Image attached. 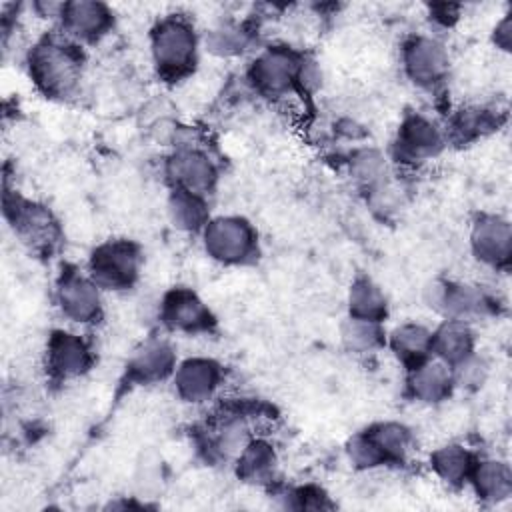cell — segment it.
<instances>
[{"label": "cell", "mask_w": 512, "mask_h": 512, "mask_svg": "<svg viewBox=\"0 0 512 512\" xmlns=\"http://www.w3.org/2000/svg\"><path fill=\"white\" fill-rule=\"evenodd\" d=\"M348 316L384 322L388 316V300L382 288L368 276H358L348 288Z\"/></svg>", "instance_id": "obj_28"}, {"label": "cell", "mask_w": 512, "mask_h": 512, "mask_svg": "<svg viewBox=\"0 0 512 512\" xmlns=\"http://www.w3.org/2000/svg\"><path fill=\"white\" fill-rule=\"evenodd\" d=\"M142 268V250L136 242L114 238L98 244L88 258V274L100 290L122 292L136 284Z\"/></svg>", "instance_id": "obj_5"}, {"label": "cell", "mask_w": 512, "mask_h": 512, "mask_svg": "<svg viewBox=\"0 0 512 512\" xmlns=\"http://www.w3.org/2000/svg\"><path fill=\"white\" fill-rule=\"evenodd\" d=\"M252 438L254 436H252L248 418L242 416L240 412H232L216 424L214 434L208 440V448L212 456L234 464V460L240 456V452L246 448V444Z\"/></svg>", "instance_id": "obj_25"}, {"label": "cell", "mask_w": 512, "mask_h": 512, "mask_svg": "<svg viewBox=\"0 0 512 512\" xmlns=\"http://www.w3.org/2000/svg\"><path fill=\"white\" fill-rule=\"evenodd\" d=\"M430 18L442 26H450L458 18V6L434 4V6H430Z\"/></svg>", "instance_id": "obj_36"}, {"label": "cell", "mask_w": 512, "mask_h": 512, "mask_svg": "<svg viewBox=\"0 0 512 512\" xmlns=\"http://www.w3.org/2000/svg\"><path fill=\"white\" fill-rule=\"evenodd\" d=\"M424 300L428 308L438 312L442 318L464 322L488 316L498 306L482 286L456 280H432L424 288Z\"/></svg>", "instance_id": "obj_7"}, {"label": "cell", "mask_w": 512, "mask_h": 512, "mask_svg": "<svg viewBox=\"0 0 512 512\" xmlns=\"http://www.w3.org/2000/svg\"><path fill=\"white\" fill-rule=\"evenodd\" d=\"M430 352L450 368L476 352V336L470 322L444 318L432 330Z\"/></svg>", "instance_id": "obj_19"}, {"label": "cell", "mask_w": 512, "mask_h": 512, "mask_svg": "<svg viewBox=\"0 0 512 512\" xmlns=\"http://www.w3.org/2000/svg\"><path fill=\"white\" fill-rule=\"evenodd\" d=\"M472 256L494 270H506L512 258V226L500 214H480L470 228Z\"/></svg>", "instance_id": "obj_14"}, {"label": "cell", "mask_w": 512, "mask_h": 512, "mask_svg": "<svg viewBox=\"0 0 512 512\" xmlns=\"http://www.w3.org/2000/svg\"><path fill=\"white\" fill-rule=\"evenodd\" d=\"M342 342L350 352L368 354L386 346V332L382 322L348 316L342 324Z\"/></svg>", "instance_id": "obj_31"}, {"label": "cell", "mask_w": 512, "mask_h": 512, "mask_svg": "<svg viewBox=\"0 0 512 512\" xmlns=\"http://www.w3.org/2000/svg\"><path fill=\"white\" fill-rule=\"evenodd\" d=\"M94 364L90 342L68 330H54L48 336L44 368L54 384H66L84 376Z\"/></svg>", "instance_id": "obj_12"}, {"label": "cell", "mask_w": 512, "mask_h": 512, "mask_svg": "<svg viewBox=\"0 0 512 512\" xmlns=\"http://www.w3.org/2000/svg\"><path fill=\"white\" fill-rule=\"evenodd\" d=\"M60 32L76 44H94L114 28V12L96 0H72L62 4Z\"/></svg>", "instance_id": "obj_15"}, {"label": "cell", "mask_w": 512, "mask_h": 512, "mask_svg": "<svg viewBox=\"0 0 512 512\" xmlns=\"http://www.w3.org/2000/svg\"><path fill=\"white\" fill-rule=\"evenodd\" d=\"M166 212L170 218V224L186 234H200L206 222L210 220L208 210V198L190 194L184 190H172L166 202Z\"/></svg>", "instance_id": "obj_26"}, {"label": "cell", "mask_w": 512, "mask_h": 512, "mask_svg": "<svg viewBox=\"0 0 512 512\" xmlns=\"http://www.w3.org/2000/svg\"><path fill=\"white\" fill-rule=\"evenodd\" d=\"M236 476L252 486H270L278 476L276 448L264 438H252L234 460Z\"/></svg>", "instance_id": "obj_20"}, {"label": "cell", "mask_w": 512, "mask_h": 512, "mask_svg": "<svg viewBox=\"0 0 512 512\" xmlns=\"http://www.w3.org/2000/svg\"><path fill=\"white\" fill-rule=\"evenodd\" d=\"M492 42L502 50V52H510L512 50V18L510 14H504L494 30H492Z\"/></svg>", "instance_id": "obj_35"}, {"label": "cell", "mask_w": 512, "mask_h": 512, "mask_svg": "<svg viewBox=\"0 0 512 512\" xmlns=\"http://www.w3.org/2000/svg\"><path fill=\"white\" fill-rule=\"evenodd\" d=\"M172 190H184L208 198L218 182V166L200 146L174 148L164 166Z\"/></svg>", "instance_id": "obj_11"}, {"label": "cell", "mask_w": 512, "mask_h": 512, "mask_svg": "<svg viewBox=\"0 0 512 512\" xmlns=\"http://www.w3.org/2000/svg\"><path fill=\"white\" fill-rule=\"evenodd\" d=\"M322 86V70L314 58L304 56L298 72V90L306 94H314Z\"/></svg>", "instance_id": "obj_34"}, {"label": "cell", "mask_w": 512, "mask_h": 512, "mask_svg": "<svg viewBox=\"0 0 512 512\" xmlns=\"http://www.w3.org/2000/svg\"><path fill=\"white\" fill-rule=\"evenodd\" d=\"M284 498V508H292V510H320V508H328V496L316 488V486H300V488H292L286 492Z\"/></svg>", "instance_id": "obj_33"}, {"label": "cell", "mask_w": 512, "mask_h": 512, "mask_svg": "<svg viewBox=\"0 0 512 512\" xmlns=\"http://www.w3.org/2000/svg\"><path fill=\"white\" fill-rule=\"evenodd\" d=\"M26 68L36 90L50 100L72 98L82 80V46L62 32L42 36L26 54Z\"/></svg>", "instance_id": "obj_1"}, {"label": "cell", "mask_w": 512, "mask_h": 512, "mask_svg": "<svg viewBox=\"0 0 512 512\" xmlns=\"http://www.w3.org/2000/svg\"><path fill=\"white\" fill-rule=\"evenodd\" d=\"M160 322L170 332L182 334H202L214 328L216 318L206 302L192 288H170L158 308Z\"/></svg>", "instance_id": "obj_13"}, {"label": "cell", "mask_w": 512, "mask_h": 512, "mask_svg": "<svg viewBox=\"0 0 512 512\" xmlns=\"http://www.w3.org/2000/svg\"><path fill=\"white\" fill-rule=\"evenodd\" d=\"M454 390V378L448 364L430 356L406 370V394L414 402L440 404Z\"/></svg>", "instance_id": "obj_18"}, {"label": "cell", "mask_w": 512, "mask_h": 512, "mask_svg": "<svg viewBox=\"0 0 512 512\" xmlns=\"http://www.w3.org/2000/svg\"><path fill=\"white\" fill-rule=\"evenodd\" d=\"M468 484L480 500L498 504L512 496V470L504 460L478 458L470 472Z\"/></svg>", "instance_id": "obj_22"}, {"label": "cell", "mask_w": 512, "mask_h": 512, "mask_svg": "<svg viewBox=\"0 0 512 512\" xmlns=\"http://www.w3.org/2000/svg\"><path fill=\"white\" fill-rule=\"evenodd\" d=\"M400 62L406 78L422 90H436L442 86L450 70V54L446 46L428 34L406 38L400 48Z\"/></svg>", "instance_id": "obj_8"}, {"label": "cell", "mask_w": 512, "mask_h": 512, "mask_svg": "<svg viewBox=\"0 0 512 512\" xmlns=\"http://www.w3.org/2000/svg\"><path fill=\"white\" fill-rule=\"evenodd\" d=\"M476 460L478 458L462 444H444L430 454V466L434 474L450 488L468 484Z\"/></svg>", "instance_id": "obj_27"}, {"label": "cell", "mask_w": 512, "mask_h": 512, "mask_svg": "<svg viewBox=\"0 0 512 512\" xmlns=\"http://www.w3.org/2000/svg\"><path fill=\"white\" fill-rule=\"evenodd\" d=\"M450 370H452V378H454V388L476 390L488 378V364L476 352L472 356H468L466 360L458 362L456 366H452Z\"/></svg>", "instance_id": "obj_32"}, {"label": "cell", "mask_w": 512, "mask_h": 512, "mask_svg": "<svg viewBox=\"0 0 512 512\" xmlns=\"http://www.w3.org/2000/svg\"><path fill=\"white\" fill-rule=\"evenodd\" d=\"M350 174L354 182L366 192H374L376 188L390 182V170L386 156L376 148H358L352 152L350 160Z\"/></svg>", "instance_id": "obj_29"}, {"label": "cell", "mask_w": 512, "mask_h": 512, "mask_svg": "<svg viewBox=\"0 0 512 512\" xmlns=\"http://www.w3.org/2000/svg\"><path fill=\"white\" fill-rule=\"evenodd\" d=\"M204 48L218 58L240 56L248 50L252 34L246 26L236 22H220L204 34Z\"/></svg>", "instance_id": "obj_30"}, {"label": "cell", "mask_w": 512, "mask_h": 512, "mask_svg": "<svg viewBox=\"0 0 512 512\" xmlns=\"http://www.w3.org/2000/svg\"><path fill=\"white\" fill-rule=\"evenodd\" d=\"M304 54L288 46H268L248 66L246 80L264 98H282L298 90V72Z\"/></svg>", "instance_id": "obj_6"}, {"label": "cell", "mask_w": 512, "mask_h": 512, "mask_svg": "<svg viewBox=\"0 0 512 512\" xmlns=\"http://www.w3.org/2000/svg\"><path fill=\"white\" fill-rule=\"evenodd\" d=\"M54 300L68 322L88 326L102 318V290L78 268H62L54 284Z\"/></svg>", "instance_id": "obj_9"}, {"label": "cell", "mask_w": 512, "mask_h": 512, "mask_svg": "<svg viewBox=\"0 0 512 512\" xmlns=\"http://www.w3.org/2000/svg\"><path fill=\"white\" fill-rule=\"evenodd\" d=\"M176 352L164 338H148L134 348L126 362V382L148 386L172 378L176 370Z\"/></svg>", "instance_id": "obj_17"}, {"label": "cell", "mask_w": 512, "mask_h": 512, "mask_svg": "<svg viewBox=\"0 0 512 512\" xmlns=\"http://www.w3.org/2000/svg\"><path fill=\"white\" fill-rule=\"evenodd\" d=\"M198 48V32L182 14H168L150 30L152 62L158 76L166 82H180L194 72Z\"/></svg>", "instance_id": "obj_2"}, {"label": "cell", "mask_w": 512, "mask_h": 512, "mask_svg": "<svg viewBox=\"0 0 512 512\" xmlns=\"http://www.w3.org/2000/svg\"><path fill=\"white\" fill-rule=\"evenodd\" d=\"M200 238L206 254L224 266L248 264L258 256V232L244 216H210Z\"/></svg>", "instance_id": "obj_3"}, {"label": "cell", "mask_w": 512, "mask_h": 512, "mask_svg": "<svg viewBox=\"0 0 512 512\" xmlns=\"http://www.w3.org/2000/svg\"><path fill=\"white\" fill-rule=\"evenodd\" d=\"M444 128L420 112H410L398 126L392 142V158L402 164H422L446 148Z\"/></svg>", "instance_id": "obj_10"}, {"label": "cell", "mask_w": 512, "mask_h": 512, "mask_svg": "<svg viewBox=\"0 0 512 512\" xmlns=\"http://www.w3.org/2000/svg\"><path fill=\"white\" fill-rule=\"evenodd\" d=\"M432 330L418 322H402L386 334V346L408 370L432 356Z\"/></svg>", "instance_id": "obj_21"}, {"label": "cell", "mask_w": 512, "mask_h": 512, "mask_svg": "<svg viewBox=\"0 0 512 512\" xmlns=\"http://www.w3.org/2000/svg\"><path fill=\"white\" fill-rule=\"evenodd\" d=\"M224 380V370L214 358L190 356L176 364L172 384L180 400L204 404L216 396Z\"/></svg>", "instance_id": "obj_16"}, {"label": "cell", "mask_w": 512, "mask_h": 512, "mask_svg": "<svg viewBox=\"0 0 512 512\" xmlns=\"http://www.w3.org/2000/svg\"><path fill=\"white\" fill-rule=\"evenodd\" d=\"M4 218L14 234L36 254H52L60 244V226L54 214L34 200L16 192H4Z\"/></svg>", "instance_id": "obj_4"}, {"label": "cell", "mask_w": 512, "mask_h": 512, "mask_svg": "<svg viewBox=\"0 0 512 512\" xmlns=\"http://www.w3.org/2000/svg\"><path fill=\"white\" fill-rule=\"evenodd\" d=\"M498 126V114L484 106H464L456 110L444 126L446 140L466 144L482 138Z\"/></svg>", "instance_id": "obj_24"}, {"label": "cell", "mask_w": 512, "mask_h": 512, "mask_svg": "<svg viewBox=\"0 0 512 512\" xmlns=\"http://www.w3.org/2000/svg\"><path fill=\"white\" fill-rule=\"evenodd\" d=\"M364 434L374 444L382 466H398L404 464L412 450V432L406 424L384 420L370 424Z\"/></svg>", "instance_id": "obj_23"}]
</instances>
